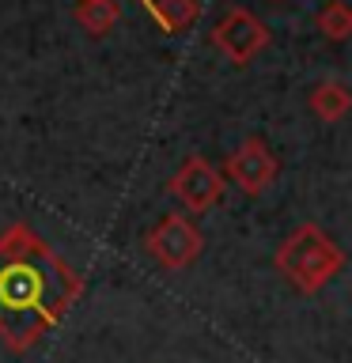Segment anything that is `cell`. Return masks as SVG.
<instances>
[{"mask_svg":"<svg viewBox=\"0 0 352 363\" xmlns=\"http://www.w3.org/2000/svg\"><path fill=\"white\" fill-rule=\"evenodd\" d=\"M118 16H121L118 0H79L76 4V23L91 34V38L106 34L114 23H118Z\"/></svg>","mask_w":352,"mask_h":363,"instance_id":"9","label":"cell"},{"mask_svg":"<svg viewBox=\"0 0 352 363\" xmlns=\"http://www.w3.org/2000/svg\"><path fill=\"white\" fill-rule=\"evenodd\" d=\"M152 16L163 30L182 34L201 16V0H152Z\"/></svg>","mask_w":352,"mask_h":363,"instance_id":"8","label":"cell"},{"mask_svg":"<svg viewBox=\"0 0 352 363\" xmlns=\"http://www.w3.org/2000/svg\"><path fill=\"white\" fill-rule=\"evenodd\" d=\"M314 27L322 30L329 42H345L352 34V11H348V4H345V0H329L326 8H318Z\"/></svg>","mask_w":352,"mask_h":363,"instance_id":"10","label":"cell"},{"mask_svg":"<svg viewBox=\"0 0 352 363\" xmlns=\"http://www.w3.org/2000/svg\"><path fill=\"white\" fill-rule=\"evenodd\" d=\"M212 45L231 65H250L269 45V27L254 16V11L231 8V11H224L220 23L212 27Z\"/></svg>","mask_w":352,"mask_h":363,"instance_id":"4","label":"cell"},{"mask_svg":"<svg viewBox=\"0 0 352 363\" xmlns=\"http://www.w3.org/2000/svg\"><path fill=\"white\" fill-rule=\"evenodd\" d=\"M144 246H148V254H152L163 269H189L193 261L201 257L204 238H201V231L186 220V216L170 212V216H163V220L152 227V231H148Z\"/></svg>","mask_w":352,"mask_h":363,"instance_id":"3","label":"cell"},{"mask_svg":"<svg viewBox=\"0 0 352 363\" xmlns=\"http://www.w3.org/2000/svg\"><path fill=\"white\" fill-rule=\"evenodd\" d=\"M307 106H311V113H314L322 125H334V121H341V118L348 113L352 91H348L345 79H322V84H314L311 99H307Z\"/></svg>","mask_w":352,"mask_h":363,"instance_id":"7","label":"cell"},{"mask_svg":"<svg viewBox=\"0 0 352 363\" xmlns=\"http://www.w3.org/2000/svg\"><path fill=\"white\" fill-rule=\"evenodd\" d=\"M277 269L295 291L314 295L345 269V254L318 223H303L277 246Z\"/></svg>","mask_w":352,"mask_h":363,"instance_id":"2","label":"cell"},{"mask_svg":"<svg viewBox=\"0 0 352 363\" xmlns=\"http://www.w3.org/2000/svg\"><path fill=\"white\" fill-rule=\"evenodd\" d=\"M167 189L175 193L189 212H209L212 204L220 201V193H224V174L209 163V159L189 155L186 163L178 167V174L170 178Z\"/></svg>","mask_w":352,"mask_h":363,"instance_id":"6","label":"cell"},{"mask_svg":"<svg viewBox=\"0 0 352 363\" xmlns=\"http://www.w3.org/2000/svg\"><path fill=\"white\" fill-rule=\"evenodd\" d=\"M224 170H227V178H231L243 193L258 197V193H265L273 182H277L280 163H277V155L269 152V144L261 140V136H246V140L227 155Z\"/></svg>","mask_w":352,"mask_h":363,"instance_id":"5","label":"cell"},{"mask_svg":"<svg viewBox=\"0 0 352 363\" xmlns=\"http://www.w3.org/2000/svg\"><path fill=\"white\" fill-rule=\"evenodd\" d=\"M76 291L79 280L72 269L27 227H11L0 238V337L11 348H31L65 314Z\"/></svg>","mask_w":352,"mask_h":363,"instance_id":"1","label":"cell"}]
</instances>
